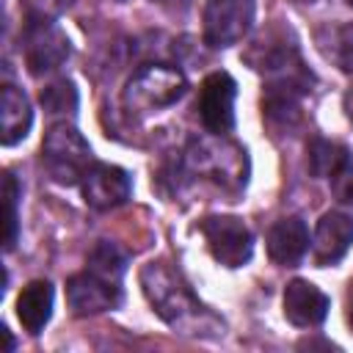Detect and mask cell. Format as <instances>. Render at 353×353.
I'll return each instance as SVG.
<instances>
[{"mask_svg":"<svg viewBox=\"0 0 353 353\" xmlns=\"http://www.w3.org/2000/svg\"><path fill=\"white\" fill-rule=\"evenodd\" d=\"M141 287L154 306V312L174 328H182L185 334H201L199 314H204V306L193 298V292L165 268V262H149L141 270Z\"/></svg>","mask_w":353,"mask_h":353,"instance_id":"obj_1","label":"cell"},{"mask_svg":"<svg viewBox=\"0 0 353 353\" xmlns=\"http://www.w3.org/2000/svg\"><path fill=\"white\" fill-rule=\"evenodd\" d=\"M41 163L58 185H74L85 176L91 163V146L72 124H52L41 141Z\"/></svg>","mask_w":353,"mask_h":353,"instance_id":"obj_2","label":"cell"},{"mask_svg":"<svg viewBox=\"0 0 353 353\" xmlns=\"http://www.w3.org/2000/svg\"><path fill=\"white\" fill-rule=\"evenodd\" d=\"M185 88L188 83L179 69L165 63L143 66L124 88V105L130 113H152L174 105L185 94Z\"/></svg>","mask_w":353,"mask_h":353,"instance_id":"obj_3","label":"cell"},{"mask_svg":"<svg viewBox=\"0 0 353 353\" xmlns=\"http://www.w3.org/2000/svg\"><path fill=\"white\" fill-rule=\"evenodd\" d=\"M201 234L210 254L223 268H243L254 254V237L248 226L234 215H210L201 221Z\"/></svg>","mask_w":353,"mask_h":353,"instance_id":"obj_4","label":"cell"},{"mask_svg":"<svg viewBox=\"0 0 353 353\" xmlns=\"http://www.w3.org/2000/svg\"><path fill=\"white\" fill-rule=\"evenodd\" d=\"M254 0H210L204 8V41L215 50L243 41L254 25Z\"/></svg>","mask_w":353,"mask_h":353,"instance_id":"obj_5","label":"cell"},{"mask_svg":"<svg viewBox=\"0 0 353 353\" xmlns=\"http://www.w3.org/2000/svg\"><path fill=\"white\" fill-rule=\"evenodd\" d=\"M22 41H25V63L33 77H41V74L58 69L72 55V44H69L66 33L52 19L25 22Z\"/></svg>","mask_w":353,"mask_h":353,"instance_id":"obj_6","label":"cell"},{"mask_svg":"<svg viewBox=\"0 0 353 353\" xmlns=\"http://www.w3.org/2000/svg\"><path fill=\"white\" fill-rule=\"evenodd\" d=\"M234 99L237 83L229 72H212L204 77L199 91V116L207 132L223 135L234 127Z\"/></svg>","mask_w":353,"mask_h":353,"instance_id":"obj_7","label":"cell"},{"mask_svg":"<svg viewBox=\"0 0 353 353\" xmlns=\"http://www.w3.org/2000/svg\"><path fill=\"white\" fill-rule=\"evenodd\" d=\"M83 185V199L88 207L94 210H113L119 204H124L132 193V182L130 174L119 165H108V163H94L85 176L80 179Z\"/></svg>","mask_w":353,"mask_h":353,"instance_id":"obj_8","label":"cell"},{"mask_svg":"<svg viewBox=\"0 0 353 353\" xmlns=\"http://www.w3.org/2000/svg\"><path fill=\"white\" fill-rule=\"evenodd\" d=\"M66 301L74 314H99L121 303V284L105 281L85 270L66 281Z\"/></svg>","mask_w":353,"mask_h":353,"instance_id":"obj_9","label":"cell"},{"mask_svg":"<svg viewBox=\"0 0 353 353\" xmlns=\"http://www.w3.org/2000/svg\"><path fill=\"white\" fill-rule=\"evenodd\" d=\"M331 309L328 295L306 279H292L284 287V317L298 328H314Z\"/></svg>","mask_w":353,"mask_h":353,"instance_id":"obj_10","label":"cell"},{"mask_svg":"<svg viewBox=\"0 0 353 353\" xmlns=\"http://www.w3.org/2000/svg\"><path fill=\"white\" fill-rule=\"evenodd\" d=\"M353 245V218L345 212H325L314 226L312 251L317 265H334L339 262L347 248Z\"/></svg>","mask_w":353,"mask_h":353,"instance_id":"obj_11","label":"cell"},{"mask_svg":"<svg viewBox=\"0 0 353 353\" xmlns=\"http://www.w3.org/2000/svg\"><path fill=\"white\" fill-rule=\"evenodd\" d=\"M309 251V229L301 218H281L268 232V256L276 265H298Z\"/></svg>","mask_w":353,"mask_h":353,"instance_id":"obj_12","label":"cell"},{"mask_svg":"<svg viewBox=\"0 0 353 353\" xmlns=\"http://www.w3.org/2000/svg\"><path fill=\"white\" fill-rule=\"evenodd\" d=\"M52 301H55V292L47 279H36L22 287L17 298V317L28 334H41V328L52 317Z\"/></svg>","mask_w":353,"mask_h":353,"instance_id":"obj_13","label":"cell"},{"mask_svg":"<svg viewBox=\"0 0 353 353\" xmlns=\"http://www.w3.org/2000/svg\"><path fill=\"white\" fill-rule=\"evenodd\" d=\"M33 124V110L28 97L14 88V85H3L0 94V141L3 146H14L19 143Z\"/></svg>","mask_w":353,"mask_h":353,"instance_id":"obj_14","label":"cell"},{"mask_svg":"<svg viewBox=\"0 0 353 353\" xmlns=\"http://www.w3.org/2000/svg\"><path fill=\"white\" fill-rule=\"evenodd\" d=\"M317 44L328 61H334L342 72L353 74V22L323 28L317 33Z\"/></svg>","mask_w":353,"mask_h":353,"instance_id":"obj_15","label":"cell"},{"mask_svg":"<svg viewBox=\"0 0 353 353\" xmlns=\"http://www.w3.org/2000/svg\"><path fill=\"white\" fill-rule=\"evenodd\" d=\"M306 163L314 176H331L345 163H350V157L342 143L328 141V138H312L306 146Z\"/></svg>","mask_w":353,"mask_h":353,"instance_id":"obj_16","label":"cell"},{"mask_svg":"<svg viewBox=\"0 0 353 353\" xmlns=\"http://www.w3.org/2000/svg\"><path fill=\"white\" fill-rule=\"evenodd\" d=\"M85 270H91L94 276L105 279V281H113V284H121V276H124V256L121 251L113 245V243H97L88 254V262H85Z\"/></svg>","mask_w":353,"mask_h":353,"instance_id":"obj_17","label":"cell"},{"mask_svg":"<svg viewBox=\"0 0 353 353\" xmlns=\"http://www.w3.org/2000/svg\"><path fill=\"white\" fill-rule=\"evenodd\" d=\"M39 99H41V108L52 116H74L80 94H77V85L72 80L61 77V80H52L50 85H44Z\"/></svg>","mask_w":353,"mask_h":353,"instance_id":"obj_18","label":"cell"},{"mask_svg":"<svg viewBox=\"0 0 353 353\" xmlns=\"http://www.w3.org/2000/svg\"><path fill=\"white\" fill-rule=\"evenodd\" d=\"M3 204H6V215H3V221H6V251H11L14 248V243H17V234H19V215H17V204H19V182H17V176L11 174V171H6V176H3Z\"/></svg>","mask_w":353,"mask_h":353,"instance_id":"obj_19","label":"cell"},{"mask_svg":"<svg viewBox=\"0 0 353 353\" xmlns=\"http://www.w3.org/2000/svg\"><path fill=\"white\" fill-rule=\"evenodd\" d=\"M331 193L336 201L342 204H353V163H345L339 171H334L331 176Z\"/></svg>","mask_w":353,"mask_h":353,"instance_id":"obj_20","label":"cell"},{"mask_svg":"<svg viewBox=\"0 0 353 353\" xmlns=\"http://www.w3.org/2000/svg\"><path fill=\"white\" fill-rule=\"evenodd\" d=\"M0 336L6 339V353H11V350H14V336H11V331H8L6 325L0 328Z\"/></svg>","mask_w":353,"mask_h":353,"instance_id":"obj_21","label":"cell"},{"mask_svg":"<svg viewBox=\"0 0 353 353\" xmlns=\"http://www.w3.org/2000/svg\"><path fill=\"white\" fill-rule=\"evenodd\" d=\"M347 323L353 328V281H350V295H347Z\"/></svg>","mask_w":353,"mask_h":353,"instance_id":"obj_22","label":"cell"},{"mask_svg":"<svg viewBox=\"0 0 353 353\" xmlns=\"http://www.w3.org/2000/svg\"><path fill=\"white\" fill-rule=\"evenodd\" d=\"M345 110H347V116L353 119V88L345 94Z\"/></svg>","mask_w":353,"mask_h":353,"instance_id":"obj_23","label":"cell"},{"mask_svg":"<svg viewBox=\"0 0 353 353\" xmlns=\"http://www.w3.org/2000/svg\"><path fill=\"white\" fill-rule=\"evenodd\" d=\"M295 3H317V0H295Z\"/></svg>","mask_w":353,"mask_h":353,"instance_id":"obj_24","label":"cell"},{"mask_svg":"<svg viewBox=\"0 0 353 353\" xmlns=\"http://www.w3.org/2000/svg\"><path fill=\"white\" fill-rule=\"evenodd\" d=\"M347 6H353V0H347Z\"/></svg>","mask_w":353,"mask_h":353,"instance_id":"obj_25","label":"cell"}]
</instances>
